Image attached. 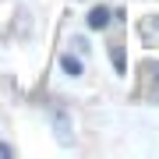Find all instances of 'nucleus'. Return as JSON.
Masks as SVG:
<instances>
[{"mask_svg": "<svg viewBox=\"0 0 159 159\" xmlns=\"http://www.w3.org/2000/svg\"><path fill=\"white\" fill-rule=\"evenodd\" d=\"M110 18H113V14H110L106 7H92L85 21H89V29H92V32H102V29H106V25H110Z\"/></svg>", "mask_w": 159, "mask_h": 159, "instance_id": "nucleus-1", "label": "nucleus"}, {"mask_svg": "<svg viewBox=\"0 0 159 159\" xmlns=\"http://www.w3.org/2000/svg\"><path fill=\"white\" fill-rule=\"evenodd\" d=\"M53 127H57V138H60L64 145H67V142H71V134H67V131H71L67 117H64V113H57V117H53Z\"/></svg>", "mask_w": 159, "mask_h": 159, "instance_id": "nucleus-4", "label": "nucleus"}, {"mask_svg": "<svg viewBox=\"0 0 159 159\" xmlns=\"http://www.w3.org/2000/svg\"><path fill=\"white\" fill-rule=\"evenodd\" d=\"M110 60H113V67H117V74H127V60H124V50L113 43L110 46Z\"/></svg>", "mask_w": 159, "mask_h": 159, "instance_id": "nucleus-3", "label": "nucleus"}, {"mask_svg": "<svg viewBox=\"0 0 159 159\" xmlns=\"http://www.w3.org/2000/svg\"><path fill=\"white\" fill-rule=\"evenodd\" d=\"M152 102H159V67L152 71Z\"/></svg>", "mask_w": 159, "mask_h": 159, "instance_id": "nucleus-5", "label": "nucleus"}, {"mask_svg": "<svg viewBox=\"0 0 159 159\" xmlns=\"http://www.w3.org/2000/svg\"><path fill=\"white\" fill-rule=\"evenodd\" d=\"M60 67H64V74L78 78V74H81V60H78V57H71V53H64V57H60Z\"/></svg>", "mask_w": 159, "mask_h": 159, "instance_id": "nucleus-2", "label": "nucleus"}]
</instances>
